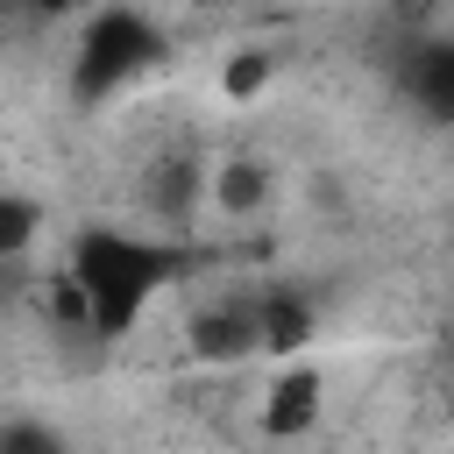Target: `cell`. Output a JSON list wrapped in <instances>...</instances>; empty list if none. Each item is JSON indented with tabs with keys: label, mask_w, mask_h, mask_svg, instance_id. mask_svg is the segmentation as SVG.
<instances>
[{
	"label": "cell",
	"mask_w": 454,
	"mask_h": 454,
	"mask_svg": "<svg viewBox=\"0 0 454 454\" xmlns=\"http://www.w3.org/2000/svg\"><path fill=\"white\" fill-rule=\"evenodd\" d=\"M319 411H326V376L312 362H291V369L270 376L255 419H262V440H305L319 426Z\"/></svg>",
	"instance_id": "cell-3"
},
{
	"label": "cell",
	"mask_w": 454,
	"mask_h": 454,
	"mask_svg": "<svg viewBox=\"0 0 454 454\" xmlns=\"http://www.w3.org/2000/svg\"><path fill=\"white\" fill-rule=\"evenodd\" d=\"M170 57V35L156 14L142 7H99L78 35V57H71V106H106L135 71L163 64Z\"/></svg>",
	"instance_id": "cell-2"
},
{
	"label": "cell",
	"mask_w": 454,
	"mask_h": 454,
	"mask_svg": "<svg viewBox=\"0 0 454 454\" xmlns=\"http://www.w3.org/2000/svg\"><path fill=\"white\" fill-rule=\"evenodd\" d=\"M411 92H419L426 114H454V50L447 43H433V50L411 57Z\"/></svg>",
	"instance_id": "cell-9"
},
{
	"label": "cell",
	"mask_w": 454,
	"mask_h": 454,
	"mask_svg": "<svg viewBox=\"0 0 454 454\" xmlns=\"http://www.w3.org/2000/svg\"><path fill=\"white\" fill-rule=\"evenodd\" d=\"M0 454H71L50 419H0Z\"/></svg>",
	"instance_id": "cell-11"
},
{
	"label": "cell",
	"mask_w": 454,
	"mask_h": 454,
	"mask_svg": "<svg viewBox=\"0 0 454 454\" xmlns=\"http://www.w3.org/2000/svg\"><path fill=\"white\" fill-rule=\"evenodd\" d=\"M43 220H50V206H43L35 192L0 184V270H14V262L43 241Z\"/></svg>",
	"instance_id": "cell-7"
},
{
	"label": "cell",
	"mask_w": 454,
	"mask_h": 454,
	"mask_svg": "<svg viewBox=\"0 0 454 454\" xmlns=\"http://www.w3.org/2000/svg\"><path fill=\"white\" fill-rule=\"evenodd\" d=\"M184 348L199 362H248L255 355V298H220L184 319Z\"/></svg>",
	"instance_id": "cell-4"
},
{
	"label": "cell",
	"mask_w": 454,
	"mask_h": 454,
	"mask_svg": "<svg viewBox=\"0 0 454 454\" xmlns=\"http://www.w3.org/2000/svg\"><path fill=\"white\" fill-rule=\"evenodd\" d=\"M312 333H319V312H312L305 291H284V284H277V291L255 298V355L291 362V355L312 348Z\"/></svg>",
	"instance_id": "cell-5"
},
{
	"label": "cell",
	"mask_w": 454,
	"mask_h": 454,
	"mask_svg": "<svg viewBox=\"0 0 454 454\" xmlns=\"http://www.w3.org/2000/svg\"><path fill=\"white\" fill-rule=\"evenodd\" d=\"M199 255L184 241H163V234H135V227H78L64 241V277L85 291V319H92V340H121L142 326V312L192 270Z\"/></svg>",
	"instance_id": "cell-1"
},
{
	"label": "cell",
	"mask_w": 454,
	"mask_h": 454,
	"mask_svg": "<svg viewBox=\"0 0 454 454\" xmlns=\"http://www.w3.org/2000/svg\"><path fill=\"white\" fill-rule=\"evenodd\" d=\"M35 298H43V319H50V326H64V333H92V319H85V291H78L64 270H50V277L35 284Z\"/></svg>",
	"instance_id": "cell-10"
},
{
	"label": "cell",
	"mask_w": 454,
	"mask_h": 454,
	"mask_svg": "<svg viewBox=\"0 0 454 454\" xmlns=\"http://www.w3.org/2000/svg\"><path fill=\"white\" fill-rule=\"evenodd\" d=\"M206 199H213L220 220H255V213L277 199V170H270L262 156H227V163L206 170Z\"/></svg>",
	"instance_id": "cell-6"
},
{
	"label": "cell",
	"mask_w": 454,
	"mask_h": 454,
	"mask_svg": "<svg viewBox=\"0 0 454 454\" xmlns=\"http://www.w3.org/2000/svg\"><path fill=\"white\" fill-rule=\"evenodd\" d=\"M270 78H277V57H270V50H234V57L220 64V99H227V106H248V99L270 92Z\"/></svg>",
	"instance_id": "cell-8"
}]
</instances>
